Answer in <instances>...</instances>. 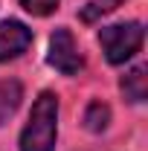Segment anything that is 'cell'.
<instances>
[{"instance_id":"obj_5","label":"cell","mask_w":148,"mask_h":151,"mask_svg":"<svg viewBox=\"0 0 148 151\" xmlns=\"http://www.w3.org/2000/svg\"><path fill=\"white\" fill-rule=\"evenodd\" d=\"M20 99H23L20 81H15V78H3V81H0V125L18 111Z\"/></svg>"},{"instance_id":"obj_8","label":"cell","mask_w":148,"mask_h":151,"mask_svg":"<svg viewBox=\"0 0 148 151\" xmlns=\"http://www.w3.org/2000/svg\"><path fill=\"white\" fill-rule=\"evenodd\" d=\"M20 6L29 12V15H38V18H47L58 9V0H20Z\"/></svg>"},{"instance_id":"obj_7","label":"cell","mask_w":148,"mask_h":151,"mask_svg":"<svg viewBox=\"0 0 148 151\" xmlns=\"http://www.w3.org/2000/svg\"><path fill=\"white\" fill-rule=\"evenodd\" d=\"M108 122H111V108H108L105 102H90L87 111H84V125H87V131L99 134V131L108 128Z\"/></svg>"},{"instance_id":"obj_2","label":"cell","mask_w":148,"mask_h":151,"mask_svg":"<svg viewBox=\"0 0 148 151\" xmlns=\"http://www.w3.org/2000/svg\"><path fill=\"white\" fill-rule=\"evenodd\" d=\"M142 23H113V26H105L99 32V44L105 50V58L111 64H125L134 52H139L142 47Z\"/></svg>"},{"instance_id":"obj_3","label":"cell","mask_w":148,"mask_h":151,"mask_svg":"<svg viewBox=\"0 0 148 151\" xmlns=\"http://www.w3.org/2000/svg\"><path fill=\"white\" fill-rule=\"evenodd\" d=\"M47 61L55 67L58 73H64V76H75L78 70H81V55H78V47H75L73 32H70V29H64V26H61V29L52 32Z\"/></svg>"},{"instance_id":"obj_4","label":"cell","mask_w":148,"mask_h":151,"mask_svg":"<svg viewBox=\"0 0 148 151\" xmlns=\"http://www.w3.org/2000/svg\"><path fill=\"white\" fill-rule=\"evenodd\" d=\"M32 44V29L20 20H6L0 23V61L26 52V47Z\"/></svg>"},{"instance_id":"obj_6","label":"cell","mask_w":148,"mask_h":151,"mask_svg":"<svg viewBox=\"0 0 148 151\" xmlns=\"http://www.w3.org/2000/svg\"><path fill=\"white\" fill-rule=\"evenodd\" d=\"M122 93L128 102H145L148 96V67H134L122 78Z\"/></svg>"},{"instance_id":"obj_1","label":"cell","mask_w":148,"mask_h":151,"mask_svg":"<svg viewBox=\"0 0 148 151\" xmlns=\"http://www.w3.org/2000/svg\"><path fill=\"white\" fill-rule=\"evenodd\" d=\"M58 131V96L44 90L32 105L29 122L20 131V151H52Z\"/></svg>"}]
</instances>
